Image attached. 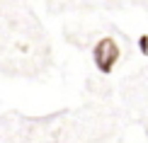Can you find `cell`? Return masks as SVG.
Here are the masks:
<instances>
[{"mask_svg": "<svg viewBox=\"0 0 148 143\" xmlns=\"http://www.w3.org/2000/svg\"><path fill=\"white\" fill-rule=\"evenodd\" d=\"M119 46H116V41L112 39V36H104V39H100L95 44V49H92V58H95V66L97 70L104 73V75H109V73L114 70L116 61H119Z\"/></svg>", "mask_w": 148, "mask_h": 143, "instance_id": "obj_1", "label": "cell"}, {"mask_svg": "<svg viewBox=\"0 0 148 143\" xmlns=\"http://www.w3.org/2000/svg\"><path fill=\"white\" fill-rule=\"evenodd\" d=\"M138 51L143 56H148V34H141L138 36Z\"/></svg>", "mask_w": 148, "mask_h": 143, "instance_id": "obj_2", "label": "cell"}]
</instances>
